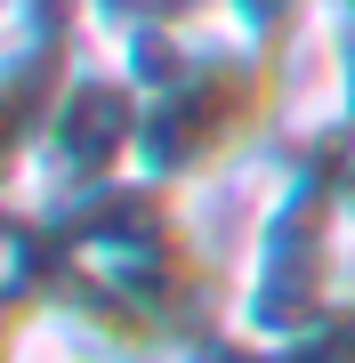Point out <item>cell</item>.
<instances>
[{
	"instance_id": "1",
	"label": "cell",
	"mask_w": 355,
	"mask_h": 363,
	"mask_svg": "<svg viewBox=\"0 0 355 363\" xmlns=\"http://www.w3.org/2000/svg\"><path fill=\"white\" fill-rule=\"evenodd\" d=\"M106 25H162V16H186V9H210V0H89Z\"/></svg>"
}]
</instances>
